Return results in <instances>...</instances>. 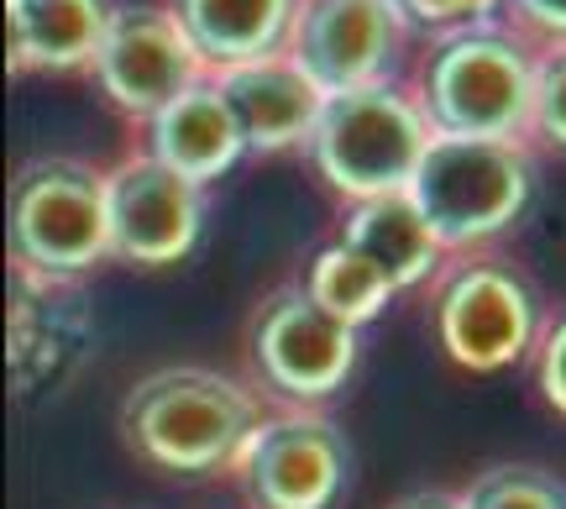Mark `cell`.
Returning <instances> with one entry per match:
<instances>
[{
	"label": "cell",
	"mask_w": 566,
	"mask_h": 509,
	"mask_svg": "<svg viewBox=\"0 0 566 509\" xmlns=\"http://www.w3.org/2000/svg\"><path fill=\"white\" fill-rule=\"evenodd\" d=\"M268 399L221 367H153L122 394L116 426L126 451L163 478H231L247 436L263 426Z\"/></svg>",
	"instance_id": "6da1fadb"
},
{
	"label": "cell",
	"mask_w": 566,
	"mask_h": 509,
	"mask_svg": "<svg viewBox=\"0 0 566 509\" xmlns=\"http://www.w3.org/2000/svg\"><path fill=\"white\" fill-rule=\"evenodd\" d=\"M535 59L541 48L504 17L441 32L415 59V101L436 137L530 143L535 126Z\"/></svg>",
	"instance_id": "7a4b0ae2"
},
{
	"label": "cell",
	"mask_w": 566,
	"mask_h": 509,
	"mask_svg": "<svg viewBox=\"0 0 566 509\" xmlns=\"http://www.w3.org/2000/svg\"><path fill=\"white\" fill-rule=\"evenodd\" d=\"M11 273L42 284H80L111 258V195L105 168L74 153L27 158L11 179Z\"/></svg>",
	"instance_id": "3957f363"
},
{
	"label": "cell",
	"mask_w": 566,
	"mask_h": 509,
	"mask_svg": "<svg viewBox=\"0 0 566 509\" xmlns=\"http://www.w3.org/2000/svg\"><path fill=\"white\" fill-rule=\"evenodd\" d=\"M430 143H436V132L424 122L415 90L405 80H388L331 95L304 153H310L321 184L336 195V205H352L378 200V195H405Z\"/></svg>",
	"instance_id": "277c9868"
},
{
	"label": "cell",
	"mask_w": 566,
	"mask_h": 509,
	"mask_svg": "<svg viewBox=\"0 0 566 509\" xmlns=\"http://www.w3.org/2000/svg\"><path fill=\"white\" fill-rule=\"evenodd\" d=\"M546 321L535 279L499 252H457L430 284L436 342L462 373H499L535 357Z\"/></svg>",
	"instance_id": "5b68a950"
},
{
	"label": "cell",
	"mask_w": 566,
	"mask_h": 509,
	"mask_svg": "<svg viewBox=\"0 0 566 509\" xmlns=\"http://www.w3.org/2000/svg\"><path fill=\"white\" fill-rule=\"evenodd\" d=\"M357 342L363 331L315 305L300 279H283L247 310V384L273 409H325L357 367Z\"/></svg>",
	"instance_id": "8992f818"
},
{
	"label": "cell",
	"mask_w": 566,
	"mask_h": 509,
	"mask_svg": "<svg viewBox=\"0 0 566 509\" xmlns=\"http://www.w3.org/2000/svg\"><path fill=\"white\" fill-rule=\"evenodd\" d=\"M409 195L451 258L488 252V242H499L535 195V147L488 143V137H436L424 147V164Z\"/></svg>",
	"instance_id": "52a82bcc"
},
{
	"label": "cell",
	"mask_w": 566,
	"mask_h": 509,
	"mask_svg": "<svg viewBox=\"0 0 566 509\" xmlns=\"http://www.w3.org/2000/svg\"><path fill=\"white\" fill-rule=\"evenodd\" d=\"M231 484L247 509H336L352 484V442L325 409H268Z\"/></svg>",
	"instance_id": "ba28073f"
},
{
	"label": "cell",
	"mask_w": 566,
	"mask_h": 509,
	"mask_svg": "<svg viewBox=\"0 0 566 509\" xmlns=\"http://www.w3.org/2000/svg\"><path fill=\"white\" fill-rule=\"evenodd\" d=\"M216 69L200 59L184 21L168 11V0H126L111 17L101 53L90 63V84L116 116L142 126L174 105L184 90L210 80Z\"/></svg>",
	"instance_id": "9c48e42d"
},
{
	"label": "cell",
	"mask_w": 566,
	"mask_h": 509,
	"mask_svg": "<svg viewBox=\"0 0 566 509\" xmlns=\"http://www.w3.org/2000/svg\"><path fill=\"white\" fill-rule=\"evenodd\" d=\"M111 195V258L126 268H174L184 263L205 231V184L184 179L168 164L126 147L105 168Z\"/></svg>",
	"instance_id": "30bf717a"
},
{
	"label": "cell",
	"mask_w": 566,
	"mask_h": 509,
	"mask_svg": "<svg viewBox=\"0 0 566 509\" xmlns=\"http://www.w3.org/2000/svg\"><path fill=\"white\" fill-rule=\"evenodd\" d=\"M409 32L415 27L394 0H300L289 59L325 95H346V90L399 80Z\"/></svg>",
	"instance_id": "8fae6325"
},
{
	"label": "cell",
	"mask_w": 566,
	"mask_h": 509,
	"mask_svg": "<svg viewBox=\"0 0 566 509\" xmlns=\"http://www.w3.org/2000/svg\"><path fill=\"white\" fill-rule=\"evenodd\" d=\"M216 80H221L226 105H231V116L242 126L247 153H258V158L289 153V147H310L325 101H331L289 53L242 63V69H221Z\"/></svg>",
	"instance_id": "7c38bea8"
},
{
	"label": "cell",
	"mask_w": 566,
	"mask_h": 509,
	"mask_svg": "<svg viewBox=\"0 0 566 509\" xmlns=\"http://www.w3.org/2000/svg\"><path fill=\"white\" fill-rule=\"evenodd\" d=\"M147 158L168 164L174 174L195 184H216L221 174L247 158V143H242V126L231 116V105L221 95V80L210 74L200 80L195 90H184L174 105H163L158 116H147L137 126V143Z\"/></svg>",
	"instance_id": "4fadbf2b"
},
{
	"label": "cell",
	"mask_w": 566,
	"mask_h": 509,
	"mask_svg": "<svg viewBox=\"0 0 566 509\" xmlns=\"http://www.w3.org/2000/svg\"><path fill=\"white\" fill-rule=\"evenodd\" d=\"M336 237L352 242L363 258L388 273V284L409 294V289H430L441 279V268L451 263L446 242L436 237V226L424 221V210L415 195H378V200H352L336 205Z\"/></svg>",
	"instance_id": "5bb4252c"
},
{
	"label": "cell",
	"mask_w": 566,
	"mask_h": 509,
	"mask_svg": "<svg viewBox=\"0 0 566 509\" xmlns=\"http://www.w3.org/2000/svg\"><path fill=\"white\" fill-rule=\"evenodd\" d=\"M116 0H6L11 74H90Z\"/></svg>",
	"instance_id": "9a60e30c"
},
{
	"label": "cell",
	"mask_w": 566,
	"mask_h": 509,
	"mask_svg": "<svg viewBox=\"0 0 566 509\" xmlns=\"http://www.w3.org/2000/svg\"><path fill=\"white\" fill-rule=\"evenodd\" d=\"M168 11L184 21L200 59L221 74L289 53L300 0H168Z\"/></svg>",
	"instance_id": "2e32d148"
},
{
	"label": "cell",
	"mask_w": 566,
	"mask_h": 509,
	"mask_svg": "<svg viewBox=\"0 0 566 509\" xmlns=\"http://www.w3.org/2000/svg\"><path fill=\"white\" fill-rule=\"evenodd\" d=\"M300 284L310 289V300L321 310H331L336 321L363 331L367 321H378L388 310V300L399 294V289L388 284V273L373 258H363L352 242L342 237H331L310 252V263L300 268Z\"/></svg>",
	"instance_id": "e0dca14e"
},
{
	"label": "cell",
	"mask_w": 566,
	"mask_h": 509,
	"mask_svg": "<svg viewBox=\"0 0 566 509\" xmlns=\"http://www.w3.org/2000/svg\"><path fill=\"white\" fill-rule=\"evenodd\" d=\"M457 494H462V509H566V478L535 463L478 468Z\"/></svg>",
	"instance_id": "ac0fdd59"
},
{
	"label": "cell",
	"mask_w": 566,
	"mask_h": 509,
	"mask_svg": "<svg viewBox=\"0 0 566 509\" xmlns=\"http://www.w3.org/2000/svg\"><path fill=\"white\" fill-rule=\"evenodd\" d=\"M535 147L566 153V42H551L535 59Z\"/></svg>",
	"instance_id": "d6986e66"
},
{
	"label": "cell",
	"mask_w": 566,
	"mask_h": 509,
	"mask_svg": "<svg viewBox=\"0 0 566 509\" xmlns=\"http://www.w3.org/2000/svg\"><path fill=\"white\" fill-rule=\"evenodd\" d=\"M415 32H457V27H478V21L504 17V0H394Z\"/></svg>",
	"instance_id": "ffe728a7"
},
{
	"label": "cell",
	"mask_w": 566,
	"mask_h": 509,
	"mask_svg": "<svg viewBox=\"0 0 566 509\" xmlns=\"http://www.w3.org/2000/svg\"><path fill=\"white\" fill-rule=\"evenodd\" d=\"M535 388L556 415H566V310H551L546 331H541V346H535Z\"/></svg>",
	"instance_id": "44dd1931"
},
{
	"label": "cell",
	"mask_w": 566,
	"mask_h": 509,
	"mask_svg": "<svg viewBox=\"0 0 566 509\" xmlns=\"http://www.w3.org/2000/svg\"><path fill=\"white\" fill-rule=\"evenodd\" d=\"M504 21L535 48L566 42V0H504Z\"/></svg>",
	"instance_id": "7402d4cb"
},
{
	"label": "cell",
	"mask_w": 566,
	"mask_h": 509,
	"mask_svg": "<svg viewBox=\"0 0 566 509\" xmlns=\"http://www.w3.org/2000/svg\"><path fill=\"white\" fill-rule=\"evenodd\" d=\"M384 509H462V494L457 489H409Z\"/></svg>",
	"instance_id": "603a6c76"
}]
</instances>
